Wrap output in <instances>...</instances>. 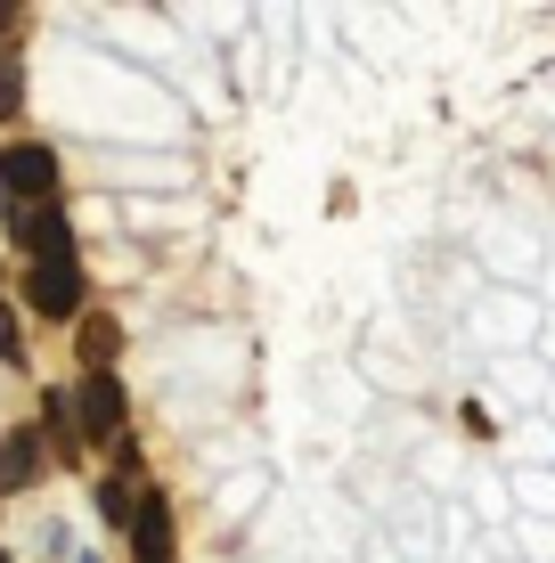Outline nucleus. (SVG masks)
I'll list each match as a JSON object with an SVG mask.
<instances>
[{"mask_svg":"<svg viewBox=\"0 0 555 563\" xmlns=\"http://www.w3.org/2000/svg\"><path fill=\"white\" fill-rule=\"evenodd\" d=\"M0 352H9V360H16V327H9V310H0Z\"/></svg>","mask_w":555,"mask_h":563,"instance_id":"nucleus-10","label":"nucleus"},{"mask_svg":"<svg viewBox=\"0 0 555 563\" xmlns=\"http://www.w3.org/2000/svg\"><path fill=\"white\" fill-rule=\"evenodd\" d=\"M114 319H82V360H90V376H107V360H114Z\"/></svg>","mask_w":555,"mask_h":563,"instance_id":"nucleus-6","label":"nucleus"},{"mask_svg":"<svg viewBox=\"0 0 555 563\" xmlns=\"http://www.w3.org/2000/svg\"><path fill=\"white\" fill-rule=\"evenodd\" d=\"M0 482H33V441H25V433L0 450Z\"/></svg>","mask_w":555,"mask_h":563,"instance_id":"nucleus-7","label":"nucleus"},{"mask_svg":"<svg viewBox=\"0 0 555 563\" xmlns=\"http://www.w3.org/2000/svg\"><path fill=\"white\" fill-rule=\"evenodd\" d=\"M99 515H107V522H131V490H114V482H107V490H99Z\"/></svg>","mask_w":555,"mask_h":563,"instance_id":"nucleus-8","label":"nucleus"},{"mask_svg":"<svg viewBox=\"0 0 555 563\" xmlns=\"http://www.w3.org/2000/svg\"><path fill=\"white\" fill-rule=\"evenodd\" d=\"M114 424H123V384L114 376H82V433H114Z\"/></svg>","mask_w":555,"mask_h":563,"instance_id":"nucleus-5","label":"nucleus"},{"mask_svg":"<svg viewBox=\"0 0 555 563\" xmlns=\"http://www.w3.org/2000/svg\"><path fill=\"white\" fill-rule=\"evenodd\" d=\"M25 302L42 310V319H74V310H82V269H74V262H33Z\"/></svg>","mask_w":555,"mask_h":563,"instance_id":"nucleus-1","label":"nucleus"},{"mask_svg":"<svg viewBox=\"0 0 555 563\" xmlns=\"http://www.w3.org/2000/svg\"><path fill=\"white\" fill-rule=\"evenodd\" d=\"M131 539H140V563H171V507L164 498H140V507H131Z\"/></svg>","mask_w":555,"mask_h":563,"instance_id":"nucleus-4","label":"nucleus"},{"mask_svg":"<svg viewBox=\"0 0 555 563\" xmlns=\"http://www.w3.org/2000/svg\"><path fill=\"white\" fill-rule=\"evenodd\" d=\"M16 238H25V254H33V262H74V254H66L74 238H66V212H57V205L16 212Z\"/></svg>","mask_w":555,"mask_h":563,"instance_id":"nucleus-3","label":"nucleus"},{"mask_svg":"<svg viewBox=\"0 0 555 563\" xmlns=\"http://www.w3.org/2000/svg\"><path fill=\"white\" fill-rule=\"evenodd\" d=\"M0 114H16V57H0Z\"/></svg>","mask_w":555,"mask_h":563,"instance_id":"nucleus-9","label":"nucleus"},{"mask_svg":"<svg viewBox=\"0 0 555 563\" xmlns=\"http://www.w3.org/2000/svg\"><path fill=\"white\" fill-rule=\"evenodd\" d=\"M0 180H9L16 197H49V188H57V155L25 140V147H9V155H0Z\"/></svg>","mask_w":555,"mask_h":563,"instance_id":"nucleus-2","label":"nucleus"}]
</instances>
